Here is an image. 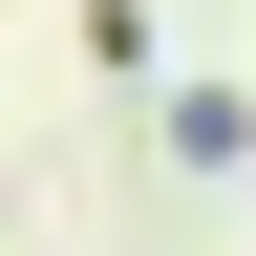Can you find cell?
Listing matches in <instances>:
<instances>
[{"instance_id":"obj_1","label":"cell","mask_w":256,"mask_h":256,"mask_svg":"<svg viewBox=\"0 0 256 256\" xmlns=\"http://www.w3.org/2000/svg\"><path fill=\"white\" fill-rule=\"evenodd\" d=\"M171 150L192 171H256V86H171Z\"/></svg>"}]
</instances>
